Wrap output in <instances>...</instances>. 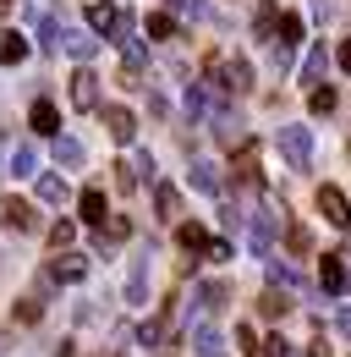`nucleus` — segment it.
Instances as JSON below:
<instances>
[{
	"label": "nucleus",
	"instance_id": "obj_27",
	"mask_svg": "<svg viewBox=\"0 0 351 357\" xmlns=\"http://www.w3.org/2000/svg\"><path fill=\"white\" fill-rule=\"evenodd\" d=\"M269 280H274V286H286V291H297V286H302V275H297L291 264H280V259H269Z\"/></svg>",
	"mask_w": 351,
	"mask_h": 357
},
{
	"label": "nucleus",
	"instance_id": "obj_18",
	"mask_svg": "<svg viewBox=\"0 0 351 357\" xmlns=\"http://www.w3.org/2000/svg\"><path fill=\"white\" fill-rule=\"evenodd\" d=\"M225 297H231V291H225L219 280H203V286H198V308L203 313H225Z\"/></svg>",
	"mask_w": 351,
	"mask_h": 357
},
{
	"label": "nucleus",
	"instance_id": "obj_14",
	"mask_svg": "<svg viewBox=\"0 0 351 357\" xmlns=\"http://www.w3.org/2000/svg\"><path fill=\"white\" fill-rule=\"evenodd\" d=\"M127 236H132V220H127V215H104V220H99V248H104V242L116 248V242H127Z\"/></svg>",
	"mask_w": 351,
	"mask_h": 357
},
{
	"label": "nucleus",
	"instance_id": "obj_4",
	"mask_svg": "<svg viewBox=\"0 0 351 357\" xmlns=\"http://www.w3.org/2000/svg\"><path fill=\"white\" fill-rule=\"evenodd\" d=\"M83 275H88V259H83V253L55 248V259H49V280H83Z\"/></svg>",
	"mask_w": 351,
	"mask_h": 357
},
{
	"label": "nucleus",
	"instance_id": "obj_19",
	"mask_svg": "<svg viewBox=\"0 0 351 357\" xmlns=\"http://www.w3.org/2000/svg\"><path fill=\"white\" fill-rule=\"evenodd\" d=\"M176 242H181L187 253H203V242H209V231H203L198 220H181V225H176Z\"/></svg>",
	"mask_w": 351,
	"mask_h": 357
},
{
	"label": "nucleus",
	"instance_id": "obj_30",
	"mask_svg": "<svg viewBox=\"0 0 351 357\" xmlns=\"http://www.w3.org/2000/svg\"><path fill=\"white\" fill-rule=\"evenodd\" d=\"M72 242H77V225H72V220H55V225H49V248H72Z\"/></svg>",
	"mask_w": 351,
	"mask_h": 357
},
{
	"label": "nucleus",
	"instance_id": "obj_7",
	"mask_svg": "<svg viewBox=\"0 0 351 357\" xmlns=\"http://www.w3.org/2000/svg\"><path fill=\"white\" fill-rule=\"evenodd\" d=\"M72 105H77V110H99V77H93L88 66L72 77Z\"/></svg>",
	"mask_w": 351,
	"mask_h": 357
},
{
	"label": "nucleus",
	"instance_id": "obj_5",
	"mask_svg": "<svg viewBox=\"0 0 351 357\" xmlns=\"http://www.w3.org/2000/svg\"><path fill=\"white\" fill-rule=\"evenodd\" d=\"M55 45H66V55H77V61H93L99 39H93V33H83V28H55Z\"/></svg>",
	"mask_w": 351,
	"mask_h": 357
},
{
	"label": "nucleus",
	"instance_id": "obj_20",
	"mask_svg": "<svg viewBox=\"0 0 351 357\" xmlns=\"http://www.w3.org/2000/svg\"><path fill=\"white\" fill-rule=\"evenodd\" d=\"M17 61H28V39L22 33H0V66H17Z\"/></svg>",
	"mask_w": 351,
	"mask_h": 357
},
{
	"label": "nucleus",
	"instance_id": "obj_23",
	"mask_svg": "<svg viewBox=\"0 0 351 357\" xmlns=\"http://www.w3.org/2000/svg\"><path fill=\"white\" fill-rule=\"evenodd\" d=\"M127 303H148V259H137V269H132V280H127Z\"/></svg>",
	"mask_w": 351,
	"mask_h": 357
},
{
	"label": "nucleus",
	"instance_id": "obj_10",
	"mask_svg": "<svg viewBox=\"0 0 351 357\" xmlns=\"http://www.w3.org/2000/svg\"><path fill=\"white\" fill-rule=\"evenodd\" d=\"M318 286H324V291H341V286H346V264H341V253H324V259H318Z\"/></svg>",
	"mask_w": 351,
	"mask_h": 357
},
{
	"label": "nucleus",
	"instance_id": "obj_11",
	"mask_svg": "<svg viewBox=\"0 0 351 357\" xmlns=\"http://www.w3.org/2000/svg\"><path fill=\"white\" fill-rule=\"evenodd\" d=\"M192 352L198 357H225V341H219L214 324H198V330H192Z\"/></svg>",
	"mask_w": 351,
	"mask_h": 357
},
{
	"label": "nucleus",
	"instance_id": "obj_13",
	"mask_svg": "<svg viewBox=\"0 0 351 357\" xmlns=\"http://www.w3.org/2000/svg\"><path fill=\"white\" fill-rule=\"evenodd\" d=\"M116 17H121V6H110V0H93V6H88V28H93V33H110Z\"/></svg>",
	"mask_w": 351,
	"mask_h": 357
},
{
	"label": "nucleus",
	"instance_id": "obj_35",
	"mask_svg": "<svg viewBox=\"0 0 351 357\" xmlns=\"http://www.w3.org/2000/svg\"><path fill=\"white\" fill-rule=\"evenodd\" d=\"M335 66H341V72H351V39H346L341 50H335Z\"/></svg>",
	"mask_w": 351,
	"mask_h": 357
},
{
	"label": "nucleus",
	"instance_id": "obj_25",
	"mask_svg": "<svg viewBox=\"0 0 351 357\" xmlns=\"http://www.w3.org/2000/svg\"><path fill=\"white\" fill-rule=\"evenodd\" d=\"M258 313H263V319H286V313H291V297H280V291H263V297H258Z\"/></svg>",
	"mask_w": 351,
	"mask_h": 357
},
{
	"label": "nucleus",
	"instance_id": "obj_29",
	"mask_svg": "<svg viewBox=\"0 0 351 357\" xmlns=\"http://www.w3.org/2000/svg\"><path fill=\"white\" fill-rule=\"evenodd\" d=\"M258 357H297V347L286 335H269V341H258Z\"/></svg>",
	"mask_w": 351,
	"mask_h": 357
},
{
	"label": "nucleus",
	"instance_id": "obj_36",
	"mask_svg": "<svg viewBox=\"0 0 351 357\" xmlns=\"http://www.w3.org/2000/svg\"><path fill=\"white\" fill-rule=\"evenodd\" d=\"M335 330H341V335L351 341V308H341V313H335Z\"/></svg>",
	"mask_w": 351,
	"mask_h": 357
},
{
	"label": "nucleus",
	"instance_id": "obj_3",
	"mask_svg": "<svg viewBox=\"0 0 351 357\" xmlns=\"http://www.w3.org/2000/svg\"><path fill=\"white\" fill-rule=\"evenodd\" d=\"M0 225H11V231H33V204H22V198H11V192H0Z\"/></svg>",
	"mask_w": 351,
	"mask_h": 357
},
{
	"label": "nucleus",
	"instance_id": "obj_22",
	"mask_svg": "<svg viewBox=\"0 0 351 357\" xmlns=\"http://www.w3.org/2000/svg\"><path fill=\"white\" fill-rule=\"evenodd\" d=\"M39 204H66V176L44 171V176H39Z\"/></svg>",
	"mask_w": 351,
	"mask_h": 357
},
{
	"label": "nucleus",
	"instance_id": "obj_9",
	"mask_svg": "<svg viewBox=\"0 0 351 357\" xmlns=\"http://www.w3.org/2000/svg\"><path fill=\"white\" fill-rule=\"evenodd\" d=\"M269 39H274V45H286V50H297V45H302V17L280 11V22L269 28Z\"/></svg>",
	"mask_w": 351,
	"mask_h": 357
},
{
	"label": "nucleus",
	"instance_id": "obj_26",
	"mask_svg": "<svg viewBox=\"0 0 351 357\" xmlns=\"http://www.w3.org/2000/svg\"><path fill=\"white\" fill-rule=\"evenodd\" d=\"M335 105H341V93H335V89H313V93H307V110H313V116H329Z\"/></svg>",
	"mask_w": 351,
	"mask_h": 357
},
{
	"label": "nucleus",
	"instance_id": "obj_34",
	"mask_svg": "<svg viewBox=\"0 0 351 357\" xmlns=\"http://www.w3.org/2000/svg\"><path fill=\"white\" fill-rule=\"evenodd\" d=\"M236 352L258 357V335H253V330H247V324H236Z\"/></svg>",
	"mask_w": 351,
	"mask_h": 357
},
{
	"label": "nucleus",
	"instance_id": "obj_17",
	"mask_svg": "<svg viewBox=\"0 0 351 357\" xmlns=\"http://www.w3.org/2000/svg\"><path fill=\"white\" fill-rule=\"evenodd\" d=\"M77 215H83L88 225H99L104 215H110V209H104V192H99V187H88L83 198H77Z\"/></svg>",
	"mask_w": 351,
	"mask_h": 357
},
{
	"label": "nucleus",
	"instance_id": "obj_6",
	"mask_svg": "<svg viewBox=\"0 0 351 357\" xmlns=\"http://www.w3.org/2000/svg\"><path fill=\"white\" fill-rule=\"evenodd\" d=\"M104 127H110L116 143H132V137H137V116H132L127 105H104Z\"/></svg>",
	"mask_w": 351,
	"mask_h": 357
},
{
	"label": "nucleus",
	"instance_id": "obj_38",
	"mask_svg": "<svg viewBox=\"0 0 351 357\" xmlns=\"http://www.w3.org/2000/svg\"><path fill=\"white\" fill-rule=\"evenodd\" d=\"M0 17H11V0H0Z\"/></svg>",
	"mask_w": 351,
	"mask_h": 357
},
{
	"label": "nucleus",
	"instance_id": "obj_21",
	"mask_svg": "<svg viewBox=\"0 0 351 357\" xmlns=\"http://www.w3.org/2000/svg\"><path fill=\"white\" fill-rule=\"evenodd\" d=\"M11 171H17V176H33V171H39V149H33V143H17V149H11Z\"/></svg>",
	"mask_w": 351,
	"mask_h": 357
},
{
	"label": "nucleus",
	"instance_id": "obj_1",
	"mask_svg": "<svg viewBox=\"0 0 351 357\" xmlns=\"http://www.w3.org/2000/svg\"><path fill=\"white\" fill-rule=\"evenodd\" d=\"M280 154L291 171H307L313 165V132L307 127H280Z\"/></svg>",
	"mask_w": 351,
	"mask_h": 357
},
{
	"label": "nucleus",
	"instance_id": "obj_16",
	"mask_svg": "<svg viewBox=\"0 0 351 357\" xmlns=\"http://www.w3.org/2000/svg\"><path fill=\"white\" fill-rule=\"evenodd\" d=\"M236 176L258 187V143H253V137H242V154H236Z\"/></svg>",
	"mask_w": 351,
	"mask_h": 357
},
{
	"label": "nucleus",
	"instance_id": "obj_12",
	"mask_svg": "<svg viewBox=\"0 0 351 357\" xmlns=\"http://www.w3.org/2000/svg\"><path fill=\"white\" fill-rule=\"evenodd\" d=\"M154 209H159V220H181V192H176L171 181L154 187Z\"/></svg>",
	"mask_w": 351,
	"mask_h": 357
},
{
	"label": "nucleus",
	"instance_id": "obj_24",
	"mask_svg": "<svg viewBox=\"0 0 351 357\" xmlns=\"http://www.w3.org/2000/svg\"><path fill=\"white\" fill-rule=\"evenodd\" d=\"M187 181H192L198 192H219V171H214V165H203V160H198V165L187 171Z\"/></svg>",
	"mask_w": 351,
	"mask_h": 357
},
{
	"label": "nucleus",
	"instance_id": "obj_33",
	"mask_svg": "<svg viewBox=\"0 0 351 357\" xmlns=\"http://www.w3.org/2000/svg\"><path fill=\"white\" fill-rule=\"evenodd\" d=\"M286 248H291V253H313V236H307V225H291V231H286Z\"/></svg>",
	"mask_w": 351,
	"mask_h": 357
},
{
	"label": "nucleus",
	"instance_id": "obj_28",
	"mask_svg": "<svg viewBox=\"0 0 351 357\" xmlns=\"http://www.w3.org/2000/svg\"><path fill=\"white\" fill-rule=\"evenodd\" d=\"M11 319H17V324H39V319H44V303H39V297H22V303L11 308Z\"/></svg>",
	"mask_w": 351,
	"mask_h": 357
},
{
	"label": "nucleus",
	"instance_id": "obj_37",
	"mask_svg": "<svg viewBox=\"0 0 351 357\" xmlns=\"http://www.w3.org/2000/svg\"><path fill=\"white\" fill-rule=\"evenodd\" d=\"M55 357H77V352H72V341H61V347H55Z\"/></svg>",
	"mask_w": 351,
	"mask_h": 357
},
{
	"label": "nucleus",
	"instance_id": "obj_2",
	"mask_svg": "<svg viewBox=\"0 0 351 357\" xmlns=\"http://www.w3.org/2000/svg\"><path fill=\"white\" fill-rule=\"evenodd\" d=\"M318 215L335 225V231H346L351 225V198L341 192V187H318Z\"/></svg>",
	"mask_w": 351,
	"mask_h": 357
},
{
	"label": "nucleus",
	"instance_id": "obj_31",
	"mask_svg": "<svg viewBox=\"0 0 351 357\" xmlns=\"http://www.w3.org/2000/svg\"><path fill=\"white\" fill-rule=\"evenodd\" d=\"M148 39H176V17L154 11V17H148Z\"/></svg>",
	"mask_w": 351,
	"mask_h": 357
},
{
	"label": "nucleus",
	"instance_id": "obj_8",
	"mask_svg": "<svg viewBox=\"0 0 351 357\" xmlns=\"http://www.w3.org/2000/svg\"><path fill=\"white\" fill-rule=\"evenodd\" d=\"M28 121H33V132H44V137H55V132H61V110H55L49 99H33Z\"/></svg>",
	"mask_w": 351,
	"mask_h": 357
},
{
	"label": "nucleus",
	"instance_id": "obj_32",
	"mask_svg": "<svg viewBox=\"0 0 351 357\" xmlns=\"http://www.w3.org/2000/svg\"><path fill=\"white\" fill-rule=\"evenodd\" d=\"M318 77H324V45L307 50V61H302V83H318Z\"/></svg>",
	"mask_w": 351,
	"mask_h": 357
},
{
	"label": "nucleus",
	"instance_id": "obj_15",
	"mask_svg": "<svg viewBox=\"0 0 351 357\" xmlns=\"http://www.w3.org/2000/svg\"><path fill=\"white\" fill-rule=\"evenodd\" d=\"M55 160H61L66 171H77V165L88 160V149L77 143V137H61V132H55Z\"/></svg>",
	"mask_w": 351,
	"mask_h": 357
}]
</instances>
